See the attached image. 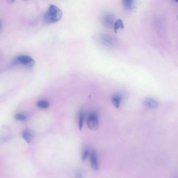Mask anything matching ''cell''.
<instances>
[{
    "instance_id": "cell-1",
    "label": "cell",
    "mask_w": 178,
    "mask_h": 178,
    "mask_svg": "<svg viewBox=\"0 0 178 178\" xmlns=\"http://www.w3.org/2000/svg\"><path fill=\"white\" fill-rule=\"evenodd\" d=\"M62 16L61 11L56 6L50 5L43 16L44 22L47 24H51L60 20Z\"/></svg>"
},
{
    "instance_id": "cell-7",
    "label": "cell",
    "mask_w": 178,
    "mask_h": 178,
    "mask_svg": "<svg viewBox=\"0 0 178 178\" xmlns=\"http://www.w3.org/2000/svg\"><path fill=\"white\" fill-rule=\"evenodd\" d=\"M144 104L146 108L149 109H155L158 106V102L155 99L148 98L145 99Z\"/></svg>"
},
{
    "instance_id": "cell-10",
    "label": "cell",
    "mask_w": 178,
    "mask_h": 178,
    "mask_svg": "<svg viewBox=\"0 0 178 178\" xmlns=\"http://www.w3.org/2000/svg\"><path fill=\"white\" fill-rule=\"evenodd\" d=\"M114 27L115 33H117V31L119 29H123L124 24L123 21L121 19H118L114 23Z\"/></svg>"
},
{
    "instance_id": "cell-11",
    "label": "cell",
    "mask_w": 178,
    "mask_h": 178,
    "mask_svg": "<svg viewBox=\"0 0 178 178\" xmlns=\"http://www.w3.org/2000/svg\"><path fill=\"white\" fill-rule=\"evenodd\" d=\"M134 0H122L124 8L128 10L132 8Z\"/></svg>"
},
{
    "instance_id": "cell-6",
    "label": "cell",
    "mask_w": 178,
    "mask_h": 178,
    "mask_svg": "<svg viewBox=\"0 0 178 178\" xmlns=\"http://www.w3.org/2000/svg\"><path fill=\"white\" fill-rule=\"evenodd\" d=\"M90 159L93 170L95 171L98 170H99V165L98 157L95 151H93L90 153Z\"/></svg>"
},
{
    "instance_id": "cell-9",
    "label": "cell",
    "mask_w": 178,
    "mask_h": 178,
    "mask_svg": "<svg viewBox=\"0 0 178 178\" xmlns=\"http://www.w3.org/2000/svg\"><path fill=\"white\" fill-rule=\"evenodd\" d=\"M122 98L121 95L120 94L115 95L112 98V102L113 104L116 108H118L120 106L121 100Z\"/></svg>"
},
{
    "instance_id": "cell-4",
    "label": "cell",
    "mask_w": 178,
    "mask_h": 178,
    "mask_svg": "<svg viewBox=\"0 0 178 178\" xmlns=\"http://www.w3.org/2000/svg\"><path fill=\"white\" fill-rule=\"evenodd\" d=\"M87 124L90 130H95L97 129L99 125L97 115L95 113L90 114L87 120Z\"/></svg>"
},
{
    "instance_id": "cell-2",
    "label": "cell",
    "mask_w": 178,
    "mask_h": 178,
    "mask_svg": "<svg viewBox=\"0 0 178 178\" xmlns=\"http://www.w3.org/2000/svg\"><path fill=\"white\" fill-rule=\"evenodd\" d=\"M22 64L29 68H32L35 65V62L28 56L22 55L14 59L13 61L14 65Z\"/></svg>"
},
{
    "instance_id": "cell-8",
    "label": "cell",
    "mask_w": 178,
    "mask_h": 178,
    "mask_svg": "<svg viewBox=\"0 0 178 178\" xmlns=\"http://www.w3.org/2000/svg\"><path fill=\"white\" fill-rule=\"evenodd\" d=\"M22 136L23 139L27 143H29L32 141L33 139V134L30 130H25L23 131Z\"/></svg>"
},
{
    "instance_id": "cell-13",
    "label": "cell",
    "mask_w": 178,
    "mask_h": 178,
    "mask_svg": "<svg viewBox=\"0 0 178 178\" xmlns=\"http://www.w3.org/2000/svg\"><path fill=\"white\" fill-rule=\"evenodd\" d=\"M84 117L83 112H82L80 114L79 121V128L80 130H82L83 126V122Z\"/></svg>"
},
{
    "instance_id": "cell-19",
    "label": "cell",
    "mask_w": 178,
    "mask_h": 178,
    "mask_svg": "<svg viewBox=\"0 0 178 178\" xmlns=\"http://www.w3.org/2000/svg\"><path fill=\"white\" fill-rule=\"evenodd\" d=\"M23 1H28V0H23Z\"/></svg>"
},
{
    "instance_id": "cell-18",
    "label": "cell",
    "mask_w": 178,
    "mask_h": 178,
    "mask_svg": "<svg viewBox=\"0 0 178 178\" xmlns=\"http://www.w3.org/2000/svg\"><path fill=\"white\" fill-rule=\"evenodd\" d=\"M174 1L176 2H178V0H174Z\"/></svg>"
},
{
    "instance_id": "cell-15",
    "label": "cell",
    "mask_w": 178,
    "mask_h": 178,
    "mask_svg": "<svg viewBox=\"0 0 178 178\" xmlns=\"http://www.w3.org/2000/svg\"><path fill=\"white\" fill-rule=\"evenodd\" d=\"M89 154V152L88 150H86L84 151L82 158L83 162H85Z\"/></svg>"
},
{
    "instance_id": "cell-3",
    "label": "cell",
    "mask_w": 178,
    "mask_h": 178,
    "mask_svg": "<svg viewBox=\"0 0 178 178\" xmlns=\"http://www.w3.org/2000/svg\"><path fill=\"white\" fill-rule=\"evenodd\" d=\"M95 38L103 44L108 47H113L115 45V41L114 38L107 34H99L95 36Z\"/></svg>"
},
{
    "instance_id": "cell-12",
    "label": "cell",
    "mask_w": 178,
    "mask_h": 178,
    "mask_svg": "<svg viewBox=\"0 0 178 178\" xmlns=\"http://www.w3.org/2000/svg\"><path fill=\"white\" fill-rule=\"evenodd\" d=\"M37 105L40 108L45 109L49 107V104L46 101H40L37 103Z\"/></svg>"
},
{
    "instance_id": "cell-14",
    "label": "cell",
    "mask_w": 178,
    "mask_h": 178,
    "mask_svg": "<svg viewBox=\"0 0 178 178\" xmlns=\"http://www.w3.org/2000/svg\"><path fill=\"white\" fill-rule=\"evenodd\" d=\"M15 118L16 120L19 121H24L26 120L25 115L21 114H17L15 115Z\"/></svg>"
},
{
    "instance_id": "cell-17",
    "label": "cell",
    "mask_w": 178,
    "mask_h": 178,
    "mask_svg": "<svg viewBox=\"0 0 178 178\" xmlns=\"http://www.w3.org/2000/svg\"><path fill=\"white\" fill-rule=\"evenodd\" d=\"M1 27H2V23L1 21H0V30H1Z\"/></svg>"
},
{
    "instance_id": "cell-16",
    "label": "cell",
    "mask_w": 178,
    "mask_h": 178,
    "mask_svg": "<svg viewBox=\"0 0 178 178\" xmlns=\"http://www.w3.org/2000/svg\"><path fill=\"white\" fill-rule=\"evenodd\" d=\"M15 0H8V3H13L14 2Z\"/></svg>"
},
{
    "instance_id": "cell-5",
    "label": "cell",
    "mask_w": 178,
    "mask_h": 178,
    "mask_svg": "<svg viewBox=\"0 0 178 178\" xmlns=\"http://www.w3.org/2000/svg\"><path fill=\"white\" fill-rule=\"evenodd\" d=\"M103 23L106 27L111 28L114 24V18L113 15L108 13L104 15L103 18Z\"/></svg>"
}]
</instances>
